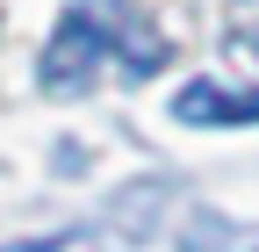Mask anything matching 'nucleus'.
Listing matches in <instances>:
<instances>
[{
  "mask_svg": "<svg viewBox=\"0 0 259 252\" xmlns=\"http://www.w3.org/2000/svg\"><path fill=\"white\" fill-rule=\"evenodd\" d=\"M108 51H115L137 79L166 65V36H151L130 8H115V0H87V8H65V22H58V36L44 44V65H36V72H44L51 94H87L94 65H101Z\"/></svg>",
  "mask_w": 259,
  "mask_h": 252,
  "instance_id": "f257e3e1",
  "label": "nucleus"
},
{
  "mask_svg": "<svg viewBox=\"0 0 259 252\" xmlns=\"http://www.w3.org/2000/svg\"><path fill=\"white\" fill-rule=\"evenodd\" d=\"M173 115L194 122V130H216V122H259V94L216 87V79H187V87L173 94Z\"/></svg>",
  "mask_w": 259,
  "mask_h": 252,
  "instance_id": "f03ea898",
  "label": "nucleus"
},
{
  "mask_svg": "<svg viewBox=\"0 0 259 252\" xmlns=\"http://www.w3.org/2000/svg\"><path fill=\"white\" fill-rule=\"evenodd\" d=\"M180 252H259V231H238L216 209H194L180 224Z\"/></svg>",
  "mask_w": 259,
  "mask_h": 252,
  "instance_id": "7ed1b4c3",
  "label": "nucleus"
},
{
  "mask_svg": "<svg viewBox=\"0 0 259 252\" xmlns=\"http://www.w3.org/2000/svg\"><path fill=\"white\" fill-rule=\"evenodd\" d=\"M0 252H65V238H29V245H0Z\"/></svg>",
  "mask_w": 259,
  "mask_h": 252,
  "instance_id": "20e7f679",
  "label": "nucleus"
}]
</instances>
